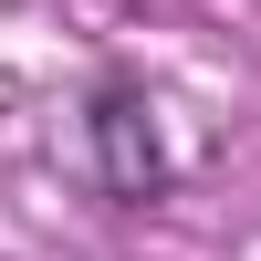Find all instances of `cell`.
I'll return each mask as SVG.
<instances>
[{"instance_id": "cell-1", "label": "cell", "mask_w": 261, "mask_h": 261, "mask_svg": "<svg viewBox=\"0 0 261 261\" xmlns=\"http://www.w3.org/2000/svg\"><path fill=\"white\" fill-rule=\"evenodd\" d=\"M94 157H105V188H115V199L167 188V136H157V105H146L136 84H105L94 94Z\"/></svg>"}]
</instances>
